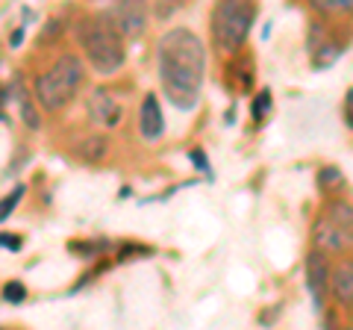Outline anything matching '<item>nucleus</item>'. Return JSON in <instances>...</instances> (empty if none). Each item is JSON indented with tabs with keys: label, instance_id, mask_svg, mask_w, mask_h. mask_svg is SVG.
<instances>
[{
	"label": "nucleus",
	"instance_id": "f257e3e1",
	"mask_svg": "<svg viewBox=\"0 0 353 330\" xmlns=\"http://www.w3.org/2000/svg\"><path fill=\"white\" fill-rule=\"evenodd\" d=\"M157 71L168 101L176 109H194L206 71V48L201 36L185 27H171L157 45Z\"/></svg>",
	"mask_w": 353,
	"mask_h": 330
},
{
	"label": "nucleus",
	"instance_id": "f03ea898",
	"mask_svg": "<svg viewBox=\"0 0 353 330\" xmlns=\"http://www.w3.org/2000/svg\"><path fill=\"white\" fill-rule=\"evenodd\" d=\"M77 39H80L83 57L97 74H115L127 59L124 36L115 30L109 15H88L77 27Z\"/></svg>",
	"mask_w": 353,
	"mask_h": 330
},
{
	"label": "nucleus",
	"instance_id": "7ed1b4c3",
	"mask_svg": "<svg viewBox=\"0 0 353 330\" xmlns=\"http://www.w3.org/2000/svg\"><path fill=\"white\" fill-rule=\"evenodd\" d=\"M83 83V59L74 53H62V57L44 68L36 80V101L48 109V113H59L62 106L74 101L77 89Z\"/></svg>",
	"mask_w": 353,
	"mask_h": 330
},
{
	"label": "nucleus",
	"instance_id": "20e7f679",
	"mask_svg": "<svg viewBox=\"0 0 353 330\" xmlns=\"http://www.w3.org/2000/svg\"><path fill=\"white\" fill-rule=\"evenodd\" d=\"M256 18V6L245 0H227L212 9V36L221 50H239L248 41V32Z\"/></svg>",
	"mask_w": 353,
	"mask_h": 330
},
{
	"label": "nucleus",
	"instance_id": "39448f33",
	"mask_svg": "<svg viewBox=\"0 0 353 330\" xmlns=\"http://www.w3.org/2000/svg\"><path fill=\"white\" fill-rule=\"evenodd\" d=\"M109 21L115 24V30L121 32L124 39H139L141 32H145L148 27V9L141 3H118L112 12H106Z\"/></svg>",
	"mask_w": 353,
	"mask_h": 330
},
{
	"label": "nucleus",
	"instance_id": "423d86ee",
	"mask_svg": "<svg viewBox=\"0 0 353 330\" xmlns=\"http://www.w3.org/2000/svg\"><path fill=\"white\" fill-rule=\"evenodd\" d=\"M85 109H88V118H92L97 127H118L121 115H124L118 97L112 92H106V89H94L92 97H88Z\"/></svg>",
	"mask_w": 353,
	"mask_h": 330
},
{
	"label": "nucleus",
	"instance_id": "0eeeda50",
	"mask_svg": "<svg viewBox=\"0 0 353 330\" xmlns=\"http://www.w3.org/2000/svg\"><path fill=\"white\" fill-rule=\"evenodd\" d=\"M330 278H333V271H330L324 254L321 251H312V254L306 257V283H309V292H312L318 307L324 304V295L330 292Z\"/></svg>",
	"mask_w": 353,
	"mask_h": 330
},
{
	"label": "nucleus",
	"instance_id": "6e6552de",
	"mask_svg": "<svg viewBox=\"0 0 353 330\" xmlns=\"http://www.w3.org/2000/svg\"><path fill=\"white\" fill-rule=\"evenodd\" d=\"M312 236H315V245L321 248V251H327V254H336V251H345L350 242H353V236H347L341 227H336L330 218H318L315 222V227H312Z\"/></svg>",
	"mask_w": 353,
	"mask_h": 330
},
{
	"label": "nucleus",
	"instance_id": "1a4fd4ad",
	"mask_svg": "<svg viewBox=\"0 0 353 330\" xmlns=\"http://www.w3.org/2000/svg\"><path fill=\"white\" fill-rule=\"evenodd\" d=\"M139 130L141 136L148 142H157L165 130V118H162V106H159V97L157 95H148L141 101V109H139Z\"/></svg>",
	"mask_w": 353,
	"mask_h": 330
},
{
	"label": "nucleus",
	"instance_id": "9d476101",
	"mask_svg": "<svg viewBox=\"0 0 353 330\" xmlns=\"http://www.w3.org/2000/svg\"><path fill=\"white\" fill-rule=\"evenodd\" d=\"M330 292L336 295V301L350 304L353 307V260L350 262H339L330 278Z\"/></svg>",
	"mask_w": 353,
	"mask_h": 330
},
{
	"label": "nucleus",
	"instance_id": "9b49d317",
	"mask_svg": "<svg viewBox=\"0 0 353 330\" xmlns=\"http://www.w3.org/2000/svg\"><path fill=\"white\" fill-rule=\"evenodd\" d=\"M324 218H330L336 227H341L347 236H353V206L347 201H330L324 210Z\"/></svg>",
	"mask_w": 353,
	"mask_h": 330
},
{
	"label": "nucleus",
	"instance_id": "f8f14e48",
	"mask_svg": "<svg viewBox=\"0 0 353 330\" xmlns=\"http://www.w3.org/2000/svg\"><path fill=\"white\" fill-rule=\"evenodd\" d=\"M109 153V139L106 136H85L80 142V157L85 162H101Z\"/></svg>",
	"mask_w": 353,
	"mask_h": 330
},
{
	"label": "nucleus",
	"instance_id": "ddd939ff",
	"mask_svg": "<svg viewBox=\"0 0 353 330\" xmlns=\"http://www.w3.org/2000/svg\"><path fill=\"white\" fill-rule=\"evenodd\" d=\"M339 57H341V48L336 45V41H324V45L315 48L312 65H315V68H327V65H333Z\"/></svg>",
	"mask_w": 353,
	"mask_h": 330
},
{
	"label": "nucleus",
	"instance_id": "4468645a",
	"mask_svg": "<svg viewBox=\"0 0 353 330\" xmlns=\"http://www.w3.org/2000/svg\"><path fill=\"white\" fill-rule=\"evenodd\" d=\"M315 9H318V12H336V15H345V12H353V0H318Z\"/></svg>",
	"mask_w": 353,
	"mask_h": 330
},
{
	"label": "nucleus",
	"instance_id": "2eb2a0df",
	"mask_svg": "<svg viewBox=\"0 0 353 330\" xmlns=\"http://www.w3.org/2000/svg\"><path fill=\"white\" fill-rule=\"evenodd\" d=\"M27 298V289H24V283H18V280H9L3 286V301L6 304H21Z\"/></svg>",
	"mask_w": 353,
	"mask_h": 330
},
{
	"label": "nucleus",
	"instance_id": "dca6fc26",
	"mask_svg": "<svg viewBox=\"0 0 353 330\" xmlns=\"http://www.w3.org/2000/svg\"><path fill=\"white\" fill-rule=\"evenodd\" d=\"M21 195H24V186H15V189L3 197V206H0V218H9V215H12V210H15L18 201H21Z\"/></svg>",
	"mask_w": 353,
	"mask_h": 330
},
{
	"label": "nucleus",
	"instance_id": "f3484780",
	"mask_svg": "<svg viewBox=\"0 0 353 330\" xmlns=\"http://www.w3.org/2000/svg\"><path fill=\"white\" fill-rule=\"evenodd\" d=\"M18 104H21V115H24V124L27 127H39V113L36 109H32V101L27 95H21L18 97Z\"/></svg>",
	"mask_w": 353,
	"mask_h": 330
},
{
	"label": "nucleus",
	"instance_id": "a211bd4d",
	"mask_svg": "<svg viewBox=\"0 0 353 330\" xmlns=\"http://www.w3.org/2000/svg\"><path fill=\"white\" fill-rule=\"evenodd\" d=\"M268 106H271V92H259L256 101H253V118L262 121L265 113H268Z\"/></svg>",
	"mask_w": 353,
	"mask_h": 330
},
{
	"label": "nucleus",
	"instance_id": "6ab92c4d",
	"mask_svg": "<svg viewBox=\"0 0 353 330\" xmlns=\"http://www.w3.org/2000/svg\"><path fill=\"white\" fill-rule=\"evenodd\" d=\"M318 183L321 186H330V183H336V186H345V177L336 171V168H324L321 174H318Z\"/></svg>",
	"mask_w": 353,
	"mask_h": 330
},
{
	"label": "nucleus",
	"instance_id": "aec40b11",
	"mask_svg": "<svg viewBox=\"0 0 353 330\" xmlns=\"http://www.w3.org/2000/svg\"><path fill=\"white\" fill-rule=\"evenodd\" d=\"M0 239H3V248H6V251H18V248H21V236H12V233H3V236H0Z\"/></svg>",
	"mask_w": 353,
	"mask_h": 330
},
{
	"label": "nucleus",
	"instance_id": "412c9836",
	"mask_svg": "<svg viewBox=\"0 0 353 330\" xmlns=\"http://www.w3.org/2000/svg\"><path fill=\"white\" fill-rule=\"evenodd\" d=\"M345 118H347V124L353 127V89L347 92V101H345Z\"/></svg>",
	"mask_w": 353,
	"mask_h": 330
},
{
	"label": "nucleus",
	"instance_id": "4be33fe9",
	"mask_svg": "<svg viewBox=\"0 0 353 330\" xmlns=\"http://www.w3.org/2000/svg\"><path fill=\"white\" fill-rule=\"evenodd\" d=\"M345 330H353V327H345Z\"/></svg>",
	"mask_w": 353,
	"mask_h": 330
}]
</instances>
